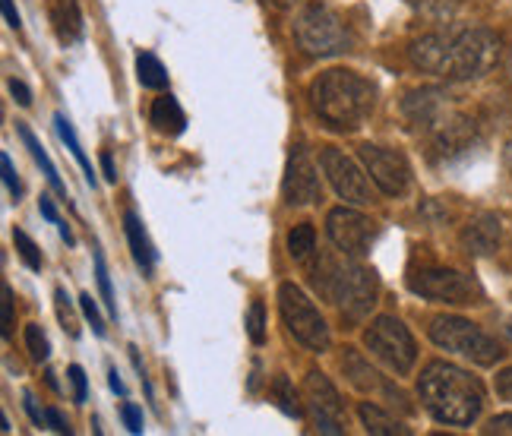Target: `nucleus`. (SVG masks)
Wrapping results in <instances>:
<instances>
[{"label":"nucleus","mask_w":512,"mask_h":436,"mask_svg":"<svg viewBox=\"0 0 512 436\" xmlns=\"http://www.w3.org/2000/svg\"><path fill=\"white\" fill-rule=\"evenodd\" d=\"M326 231H329V241L345 256H351V260H364L370 253V244L377 241V225H373L367 215H361L358 209H348V206H339L329 212Z\"/></svg>","instance_id":"obj_10"},{"label":"nucleus","mask_w":512,"mask_h":436,"mask_svg":"<svg viewBox=\"0 0 512 436\" xmlns=\"http://www.w3.org/2000/svg\"><path fill=\"white\" fill-rule=\"evenodd\" d=\"M358 414H361L364 430L373 433V436H408V433H411L399 418H392V414H389L386 408L373 405V402H361Z\"/></svg>","instance_id":"obj_20"},{"label":"nucleus","mask_w":512,"mask_h":436,"mask_svg":"<svg viewBox=\"0 0 512 436\" xmlns=\"http://www.w3.org/2000/svg\"><path fill=\"white\" fill-rule=\"evenodd\" d=\"M497 392L503 395L506 402H512V367H506V370L497 376Z\"/></svg>","instance_id":"obj_39"},{"label":"nucleus","mask_w":512,"mask_h":436,"mask_svg":"<svg viewBox=\"0 0 512 436\" xmlns=\"http://www.w3.org/2000/svg\"><path fill=\"white\" fill-rule=\"evenodd\" d=\"M54 127H57V136H61V140H64V146L73 152L76 162H80V168H83V174H86V181L95 187V171H92V162L86 158V152H83L80 140H76V133H73V127H70V121H67L64 114H57V117H54Z\"/></svg>","instance_id":"obj_23"},{"label":"nucleus","mask_w":512,"mask_h":436,"mask_svg":"<svg viewBox=\"0 0 512 436\" xmlns=\"http://www.w3.org/2000/svg\"><path fill=\"white\" fill-rule=\"evenodd\" d=\"M102 171H105V181L108 184H117V171H114V162H111L108 152H102Z\"/></svg>","instance_id":"obj_44"},{"label":"nucleus","mask_w":512,"mask_h":436,"mask_svg":"<svg viewBox=\"0 0 512 436\" xmlns=\"http://www.w3.org/2000/svg\"><path fill=\"white\" fill-rule=\"evenodd\" d=\"M509 73H512V57H509Z\"/></svg>","instance_id":"obj_49"},{"label":"nucleus","mask_w":512,"mask_h":436,"mask_svg":"<svg viewBox=\"0 0 512 436\" xmlns=\"http://www.w3.org/2000/svg\"><path fill=\"white\" fill-rule=\"evenodd\" d=\"M364 171L370 174V181L377 184L386 196H402L411 184V168L408 158L402 152H392L383 146H361L358 149Z\"/></svg>","instance_id":"obj_14"},{"label":"nucleus","mask_w":512,"mask_h":436,"mask_svg":"<svg viewBox=\"0 0 512 436\" xmlns=\"http://www.w3.org/2000/svg\"><path fill=\"white\" fill-rule=\"evenodd\" d=\"M307 98L332 130H358L377 105V86L361 73L336 67L313 79Z\"/></svg>","instance_id":"obj_4"},{"label":"nucleus","mask_w":512,"mask_h":436,"mask_svg":"<svg viewBox=\"0 0 512 436\" xmlns=\"http://www.w3.org/2000/svg\"><path fill=\"white\" fill-rule=\"evenodd\" d=\"M0 7H4V16H7V23H10L13 29H19V10H16V4H13V0H0Z\"/></svg>","instance_id":"obj_43"},{"label":"nucleus","mask_w":512,"mask_h":436,"mask_svg":"<svg viewBox=\"0 0 512 436\" xmlns=\"http://www.w3.org/2000/svg\"><path fill=\"white\" fill-rule=\"evenodd\" d=\"M57 228H61V237H64V241H67V244H73V234H70V228H67L64 222H57Z\"/></svg>","instance_id":"obj_47"},{"label":"nucleus","mask_w":512,"mask_h":436,"mask_svg":"<svg viewBox=\"0 0 512 436\" xmlns=\"http://www.w3.org/2000/svg\"><path fill=\"white\" fill-rule=\"evenodd\" d=\"M23 399H26V411H29V418H32V424H38V427H42V424H45V414H42V411H38V408H35V399H32V392H26V395H23Z\"/></svg>","instance_id":"obj_42"},{"label":"nucleus","mask_w":512,"mask_h":436,"mask_svg":"<svg viewBox=\"0 0 512 436\" xmlns=\"http://www.w3.org/2000/svg\"><path fill=\"white\" fill-rule=\"evenodd\" d=\"M272 395H275V402H279V408L288 414V418H301V414H304V408H301V402H298V392H294V386H291L288 376H275Z\"/></svg>","instance_id":"obj_26"},{"label":"nucleus","mask_w":512,"mask_h":436,"mask_svg":"<svg viewBox=\"0 0 512 436\" xmlns=\"http://www.w3.org/2000/svg\"><path fill=\"white\" fill-rule=\"evenodd\" d=\"M317 250V231H313V225L301 222L294 225L291 234H288V253L294 256L298 263H307V256Z\"/></svg>","instance_id":"obj_24"},{"label":"nucleus","mask_w":512,"mask_h":436,"mask_svg":"<svg viewBox=\"0 0 512 436\" xmlns=\"http://www.w3.org/2000/svg\"><path fill=\"white\" fill-rule=\"evenodd\" d=\"M13 244H16V250H19V256H23V263L32 269V272H38L42 269V253H38V247H35V241L26 234V231H13Z\"/></svg>","instance_id":"obj_29"},{"label":"nucleus","mask_w":512,"mask_h":436,"mask_svg":"<svg viewBox=\"0 0 512 436\" xmlns=\"http://www.w3.org/2000/svg\"><path fill=\"white\" fill-rule=\"evenodd\" d=\"M26 348H29V358H32L35 364L48 361V354H51V342H48L45 329L38 326V323H29V326H26Z\"/></svg>","instance_id":"obj_27"},{"label":"nucleus","mask_w":512,"mask_h":436,"mask_svg":"<svg viewBox=\"0 0 512 436\" xmlns=\"http://www.w3.org/2000/svg\"><path fill=\"white\" fill-rule=\"evenodd\" d=\"M108 376H111V389H114L117 395H124V383H121V380H117V370H111Z\"/></svg>","instance_id":"obj_45"},{"label":"nucleus","mask_w":512,"mask_h":436,"mask_svg":"<svg viewBox=\"0 0 512 436\" xmlns=\"http://www.w3.org/2000/svg\"><path fill=\"white\" fill-rule=\"evenodd\" d=\"M247 332H250V342L253 345H263L266 342V307L260 301L250 304V313H247Z\"/></svg>","instance_id":"obj_30"},{"label":"nucleus","mask_w":512,"mask_h":436,"mask_svg":"<svg viewBox=\"0 0 512 436\" xmlns=\"http://www.w3.org/2000/svg\"><path fill=\"white\" fill-rule=\"evenodd\" d=\"M408 285L415 294L440 304H471V297L478 294L475 282L456 269H421L411 275Z\"/></svg>","instance_id":"obj_12"},{"label":"nucleus","mask_w":512,"mask_h":436,"mask_svg":"<svg viewBox=\"0 0 512 436\" xmlns=\"http://www.w3.org/2000/svg\"><path fill=\"white\" fill-rule=\"evenodd\" d=\"M320 168L326 174V181L332 184V190H336L345 203L351 206H367L370 203V184H367V174L358 168V162L354 158H348L342 149L329 146L323 149L320 155Z\"/></svg>","instance_id":"obj_11"},{"label":"nucleus","mask_w":512,"mask_h":436,"mask_svg":"<svg viewBox=\"0 0 512 436\" xmlns=\"http://www.w3.org/2000/svg\"><path fill=\"white\" fill-rule=\"evenodd\" d=\"M279 310H282V320H285L288 332L304 348H310V351L329 348V326L323 320V313L317 310V304L304 294V288H298L294 282H285L279 288Z\"/></svg>","instance_id":"obj_9"},{"label":"nucleus","mask_w":512,"mask_h":436,"mask_svg":"<svg viewBox=\"0 0 512 436\" xmlns=\"http://www.w3.org/2000/svg\"><path fill=\"white\" fill-rule=\"evenodd\" d=\"M418 395L433 418L449 427H468L484 408V386L478 376L446 361H430L421 370Z\"/></svg>","instance_id":"obj_3"},{"label":"nucleus","mask_w":512,"mask_h":436,"mask_svg":"<svg viewBox=\"0 0 512 436\" xmlns=\"http://www.w3.org/2000/svg\"><path fill=\"white\" fill-rule=\"evenodd\" d=\"M95 279H98V291H102L105 307L117 316V301H114V291H111V275H108V266H105L102 253H95Z\"/></svg>","instance_id":"obj_31"},{"label":"nucleus","mask_w":512,"mask_h":436,"mask_svg":"<svg viewBox=\"0 0 512 436\" xmlns=\"http://www.w3.org/2000/svg\"><path fill=\"white\" fill-rule=\"evenodd\" d=\"M405 117L418 130V136H424L427 146L443 158L471 149L478 140V121L452 102V95L443 89L411 92L405 98Z\"/></svg>","instance_id":"obj_2"},{"label":"nucleus","mask_w":512,"mask_h":436,"mask_svg":"<svg viewBox=\"0 0 512 436\" xmlns=\"http://www.w3.org/2000/svg\"><path fill=\"white\" fill-rule=\"evenodd\" d=\"M45 421L51 424V430H57V433H70V424L61 418V414H57L54 408L51 411H45Z\"/></svg>","instance_id":"obj_40"},{"label":"nucleus","mask_w":512,"mask_h":436,"mask_svg":"<svg viewBox=\"0 0 512 436\" xmlns=\"http://www.w3.org/2000/svg\"><path fill=\"white\" fill-rule=\"evenodd\" d=\"M313 285H317V291L326 301L336 304L351 323H361L364 316L377 307V297H380V285L373 269L354 263L351 256H345V260L320 256V263L313 266Z\"/></svg>","instance_id":"obj_5"},{"label":"nucleus","mask_w":512,"mask_h":436,"mask_svg":"<svg viewBox=\"0 0 512 436\" xmlns=\"http://www.w3.org/2000/svg\"><path fill=\"white\" fill-rule=\"evenodd\" d=\"M136 76L146 89H165L168 86V73L162 67V61L155 54H140L136 57Z\"/></svg>","instance_id":"obj_25"},{"label":"nucleus","mask_w":512,"mask_h":436,"mask_svg":"<svg viewBox=\"0 0 512 436\" xmlns=\"http://www.w3.org/2000/svg\"><path fill=\"white\" fill-rule=\"evenodd\" d=\"M427 332H430V342L437 348H443L449 354H459V358L478 364V367H494L503 358L500 345L475 323L462 320V316H437Z\"/></svg>","instance_id":"obj_6"},{"label":"nucleus","mask_w":512,"mask_h":436,"mask_svg":"<svg viewBox=\"0 0 512 436\" xmlns=\"http://www.w3.org/2000/svg\"><path fill=\"white\" fill-rule=\"evenodd\" d=\"M294 42L307 57H332L342 54L351 45V35L342 23V16L326 4H307L294 19Z\"/></svg>","instance_id":"obj_7"},{"label":"nucleus","mask_w":512,"mask_h":436,"mask_svg":"<svg viewBox=\"0 0 512 436\" xmlns=\"http://www.w3.org/2000/svg\"><path fill=\"white\" fill-rule=\"evenodd\" d=\"M54 307H57V320H61V326L76 339V335H80V320H76V310H73V304H70V297H67L64 288L54 291Z\"/></svg>","instance_id":"obj_28"},{"label":"nucleus","mask_w":512,"mask_h":436,"mask_svg":"<svg viewBox=\"0 0 512 436\" xmlns=\"http://www.w3.org/2000/svg\"><path fill=\"white\" fill-rule=\"evenodd\" d=\"M0 294H4V339H10V332H13V291H10V285L0 288Z\"/></svg>","instance_id":"obj_37"},{"label":"nucleus","mask_w":512,"mask_h":436,"mask_svg":"<svg viewBox=\"0 0 512 436\" xmlns=\"http://www.w3.org/2000/svg\"><path fill=\"white\" fill-rule=\"evenodd\" d=\"M51 7V23L57 38L67 45V42H80L83 38V10H80V0H48Z\"/></svg>","instance_id":"obj_18"},{"label":"nucleus","mask_w":512,"mask_h":436,"mask_svg":"<svg viewBox=\"0 0 512 436\" xmlns=\"http://www.w3.org/2000/svg\"><path fill=\"white\" fill-rule=\"evenodd\" d=\"M124 234H127V241H130V250H133V260L136 266L143 269V275H152V266H155V250L149 244V237L143 231V222L136 218L133 212L124 215Z\"/></svg>","instance_id":"obj_21"},{"label":"nucleus","mask_w":512,"mask_h":436,"mask_svg":"<svg viewBox=\"0 0 512 436\" xmlns=\"http://www.w3.org/2000/svg\"><path fill=\"white\" fill-rule=\"evenodd\" d=\"M149 121L155 124V130L165 133V136H181L187 130V114L184 108L177 105L174 95H159L152 102V111H149Z\"/></svg>","instance_id":"obj_19"},{"label":"nucleus","mask_w":512,"mask_h":436,"mask_svg":"<svg viewBox=\"0 0 512 436\" xmlns=\"http://www.w3.org/2000/svg\"><path fill=\"white\" fill-rule=\"evenodd\" d=\"M342 367H345V376H348V383L354 386V389H361V392H383L386 399H396L402 408H408V402H405V395L396 389V386H389L383 376L373 370L358 351H348L345 354V361H342Z\"/></svg>","instance_id":"obj_16"},{"label":"nucleus","mask_w":512,"mask_h":436,"mask_svg":"<svg viewBox=\"0 0 512 436\" xmlns=\"http://www.w3.org/2000/svg\"><path fill=\"white\" fill-rule=\"evenodd\" d=\"M38 212H42V215L48 218L51 225H57V222H61V218H57V209H54V203L48 200V196H42V200H38Z\"/></svg>","instance_id":"obj_41"},{"label":"nucleus","mask_w":512,"mask_h":436,"mask_svg":"<svg viewBox=\"0 0 512 436\" xmlns=\"http://www.w3.org/2000/svg\"><path fill=\"white\" fill-rule=\"evenodd\" d=\"M67 376H70V383H73V399L76 402H86V373H83V367H70L67 370Z\"/></svg>","instance_id":"obj_35"},{"label":"nucleus","mask_w":512,"mask_h":436,"mask_svg":"<svg viewBox=\"0 0 512 436\" xmlns=\"http://www.w3.org/2000/svg\"><path fill=\"white\" fill-rule=\"evenodd\" d=\"M282 193H285L288 206H310V203L323 200L320 171H317V165H313V158H310L304 143L291 146L285 181H282Z\"/></svg>","instance_id":"obj_15"},{"label":"nucleus","mask_w":512,"mask_h":436,"mask_svg":"<svg viewBox=\"0 0 512 436\" xmlns=\"http://www.w3.org/2000/svg\"><path fill=\"white\" fill-rule=\"evenodd\" d=\"M80 310H83V316L92 323V332L95 335H105V320H102V313H98V307H95V301H92V294H83L80 297Z\"/></svg>","instance_id":"obj_32"},{"label":"nucleus","mask_w":512,"mask_h":436,"mask_svg":"<svg viewBox=\"0 0 512 436\" xmlns=\"http://www.w3.org/2000/svg\"><path fill=\"white\" fill-rule=\"evenodd\" d=\"M10 92H13V98L23 108H29L32 105V92H29V86L26 83H19V79H10Z\"/></svg>","instance_id":"obj_38"},{"label":"nucleus","mask_w":512,"mask_h":436,"mask_svg":"<svg viewBox=\"0 0 512 436\" xmlns=\"http://www.w3.org/2000/svg\"><path fill=\"white\" fill-rule=\"evenodd\" d=\"M411 64L446 83H471L500 61V38L490 29H446L421 35L408 48Z\"/></svg>","instance_id":"obj_1"},{"label":"nucleus","mask_w":512,"mask_h":436,"mask_svg":"<svg viewBox=\"0 0 512 436\" xmlns=\"http://www.w3.org/2000/svg\"><path fill=\"white\" fill-rule=\"evenodd\" d=\"M269 4H275V7H288L291 0H269Z\"/></svg>","instance_id":"obj_48"},{"label":"nucleus","mask_w":512,"mask_h":436,"mask_svg":"<svg viewBox=\"0 0 512 436\" xmlns=\"http://www.w3.org/2000/svg\"><path fill=\"white\" fill-rule=\"evenodd\" d=\"M16 133H19V140H23V146L29 149V155L35 158V165L45 171V177H48V184L61 193V196H67V187H64V181H61V174H57V168H54V162L48 158V152H45V146L35 140V133L26 127V124H16Z\"/></svg>","instance_id":"obj_22"},{"label":"nucleus","mask_w":512,"mask_h":436,"mask_svg":"<svg viewBox=\"0 0 512 436\" xmlns=\"http://www.w3.org/2000/svg\"><path fill=\"white\" fill-rule=\"evenodd\" d=\"M503 162H506V168L512 171V140L506 143V149H503Z\"/></svg>","instance_id":"obj_46"},{"label":"nucleus","mask_w":512,"mask_h":436,"mask_svg":"<svg viewBox=\"0 0 512 436\" xmlns=\"http://www.w3.org/2000/svg\"><path fill=\"white\" fill-rule=\"evenodd\" d=\"M462 247L475 256H490L500 247V218L497 215H478L462 231Z\"/></svg>","instance_id":"obj_17"},{"label":"nucleus","mask_w":512,"mask_h":436,"mask_svg":"<svg viewBox=\"0 0 512 436\" xmlns=\"http://www.w3.org/2000/svg\"><path fill=\"white\" fill-rule=\"evenodd\" d=\"M364 345L373 358L399 376H408L418 361V345L411 339L408 326L396 320V316H377L364 332Z\"/></svg>","instance_id":"obj_8"},{"label":"nucleus","mask_w":512,"mask_h":436,"mask_svg":"<svg viewBox=\"0 0 512 436\" xmlns=\"http://www.w3.org/2000/svg\"><path fill=\"white\" fill-rule=\"evenodd\" d=\"M0 168H4V184L10 190V196L19 203V196H23V184H19V177H16V168L10 162V155H0Z\"/></svg>","instance_id":"obj_33"},{"label":"nucleus","mask_w":512,"mask_h":436,"mask_svg":"<svg viewBox=\"0 0 512 436\" xmlns=\"http://www.w3.org/2000/svg\"><path fill=\"white\" fill-rule=\"evenodd\" d=\"M484 433H490V436H512V414H497V418H490L487 421V427H484Z\"/></svg>","instance_id":"obj_36"},{"label":"nucleus","mask_w":512,"mask_h":436,"mask_svg":"<svg viewBox=\"0 0 512 436\" xmlns=\"http://www.w3.org/2000/svg\"><path fill=\"white\" fill-rule=\"evenodd\" d=\"M304 399L307 408L313 414V424H317L320 433H332V436H342V395L336 392V386L329 383V376L320 370H310L307 380H304Z\"/></svg>","instance_id":"obj_13"},{"label":"nucleus","mask_w":512,"mask_h":436,"mask_svg":"<svg viewBox=\"0 0 512 436\" xmlns=\"http://www.w3.org/2000/svg\"><path fill=\"white\" fill-rule=\"evenodd\" d=\"M121 418H124V424H127V430H130V433H143V411L136 408L133 402H124Z\"/></svg>","instance_id":"obj_34"}]
</instances>
